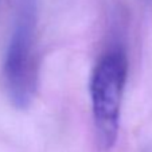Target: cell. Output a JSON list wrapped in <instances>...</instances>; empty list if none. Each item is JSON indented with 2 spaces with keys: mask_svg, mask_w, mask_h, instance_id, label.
<instances>
[{
  "mask_svg": "<svg viewBox=\"0 0 152 152\" xmlns=\"http://www.w3.org/2000/svg\"><path fill=\"white\" fill-rule=\"evenodd\" d=\"M128 75V59L123 49H110L100 58L90 81L92 113L101 149L115 147L120 128L121 102Z\"/></svg>",
  "mask_w": 152,
  "mask_h": 152,
  "instance_id": "obj_1",
  "label": "cell"
},
{
  "mask_svg": "<svg viewBox=\"0 0 152 152\" xmlns=\"http://www.w3.org/2000/svg\"><path fill=\"white\" fill-rule=\"evenodd\" d=\"M3 78L11 102L19 109L28 108L38 86L35 18L31 0L22 6L15 23L4 58Z\"/></svg>",
  "mask_w": 152,
  "mask_h": 152,
  "instance_id": "obj_2",
  "label": "cell"
}]
</instances>
